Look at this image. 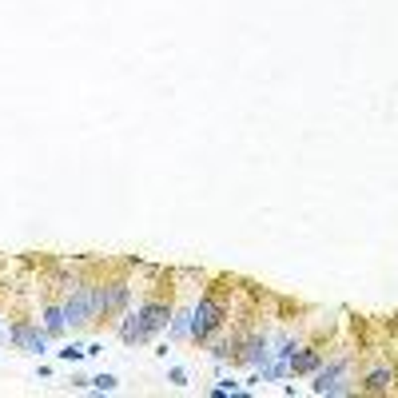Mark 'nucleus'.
Wrapping results in <instances>:
<instances>
[{"label":"nucleus","mask_w":398,"mask_h":398,"mask_svg":"<svg viewBox=\"0 0 398 398\" xmlns=\"http://www.w3.org/2000/svg\"><path fill=\"white\" fill-rule=\"evenodd\" d=\"M315 382H311V394H327V398H338V394H350L355 390V378H350V350L335 358H323V367L315 370Z\"/></svg>","instance_id":"nucleus-5"},{"label":"nucleus","mask_w":398,"mask_h":398,"mask_svg":"<svg viewBox=\"0 0 398 398\" xmlns=\"http://www.w3.org/2000/svg\"><path fill=\"white\" fill-rule=\"evenodd\" d=\"M227 315H231L227 295L219 287H208L191 303V343H195V347H208L211 338L227 327Z\"/></svg>","instance_id":"nucleus-2"},{"label":"nucleus","mask_w":398,"mask_h":398,"mask_svg":"<svg viewBox=\"0 0 398 398\" xmlns=\"http://www.w3.org/2000/svg\"><path fill=\"white\" fill-rule=\"evenodd\" d=\"M9 343L24 355H48L52 335L44 330L40 318H16V323H9Z\"/></svg>","instance_id":"nucleus-6"},{"label":"nucleus","mask_w":398,"mask_h":398,"mask_svg":"<svg viewBox=\"0 0 398 398\" xmlns=\"http://www.w3.org/2000/svg\"><path fill=\"white\" fill-rule=\"evenodd\" d=\"M40 323L48 330L52 338H60L68 330V318H64V307H60V298H44V307H40Z\"/></svg>","instance_id":"nucleus-9"},{"label":"nucleus","mask_w":398,"mask_h":398,"mask_svg":"<svg viewBox=\"0 0 398 398\" xmlns=\"http://www.w3.org/2000/svg\"><path fill=\"white\" fill-rule=\"evenodd\" d=\"M171 311H176V295H171V291H168V295H163V291L148 295L136 311L128 307L124 315L116 318L119 343H128V347H148V343H156L159 335H168Z\"/></svg>","instance_id":"nucleus-1"},{"label":"nucleus","mask_w":398,"mask_h":398,"mask_svg":"<svg viewBox=\"0 0 398 398\" xmlns=\"http://www.w3.org/2000/svg\"><path fill=\"white\" fill-rule=\"evenodd\" d=\"M56 355L64 358V362H80V358H88V347H84V343H68V347L56 350Z\"/></svg>","instance_id":"nucleus-12"},{"label":"nucleus","mask_w":398,"mask_h":398,"mask_svg":"<svg viewBox=\"0 0 398 398\" xmlns=\"http://www.w3.org/2000/svg\"><path fill=\"white\" fill-rule=\"evenodd\" d=\"M92 390H100V394H112V390H119V378L116 375H96V378H92Z\"/></svg>","instance_id":"nucleus-11"},{"label":"nucleus","mask_w":398,"mask_h":398,"mask_svg":"<svg viewBox=\"0 0 398 398\" xmlns=\"http://www.w3.org/2000/svg\"><path fill=\"white\" fill-rule=\"evenodd\" d=\"M168 343H191V307H176V311H171Z\"/></svg>","instance_id":"nucleus-10"},{"label":"nucleus","mask_w":398,"mask_h":398,"mask_svg":"<svg viewBox=\"0 0 398 398\" xmlns=\"http://www.w3.org/2000/svg\"><path fill=\"white\" fill-rule=\"evenodd\" d=\"M0 335H4V311H0Z\"/></svg>","instance_id":"nucleus-15"},{"label":"nucleus","mask_w":398,"mask_h":398,"mask_svg":"<svg viewBox=\"0 0 398 398\" xmlns=\"http://www.w3.org/2000/svg\"><path fill=\"white\" fill-rule=\"evenodd\" d=\"M168 382H171V387H188V370H183V367H171L168 370Z\"/></svg>","instance_id":"nucleus-13"},{"label":"nucleus","mask_w":398,"mask_h":398,"mask_svg":"<svg viewBox=\"0 0 398 398\" xmlns=\"http://www.w3.org/2000/svg\"><path fill=\"white\" fill-rule=\"evenodd\" d=\"M128 307H131V279L128 275L92 279V311H96V323H116Z\"/></svg>","instance_id":"nucleus-3"},{"label":"nucleus","mask_w":398,"mask_h":398,"mask_svg":"<svg viewBox=\"0 0 398 398\" xmlns=\"http://www.w3.org/2000/svg\"><path fill=\"white\" fill-rule=\"evenodd\" d=\"M358 390H362V394H390V390H398V367L394 362H375V367H367L358 375Z\"/></svg>","instance_id":"nucleus-7"},{"label":"nucleus","mask_w":398,"mask_h":398,"mask_svg":"<svg viewBox=\"0 0 398 398\" xmlns=\"http://www.w3.org/2000/svg\"><path fill=\"white\" fill-rule=\"evenodd\" d=\"M72 387H76V390H84V387H92V378H84V375H72Z\"/></svg>","instance_id":"nucleus-14"},{"label":"nucleus","mask_w":398,"mask_h":398,"mask_svg":"<svg viewBox=\"0 0 398 398\" xmlns=\"http://www.w3.org/2000/svg\"><path fill=\"white\" fill-rule=\"evenodd\" d=\"M323 358H327V350H323V347H315V343L307 347V343H303V347L295 350V358H291V375H295V378H311L318 367H323Z\"/></svg>","instance_id":"nucleus-8"},{"label":"nucleus","mask_w":398,"mask_h":398,"mask_svg":"<svg viewBox=\"0 0 398 398\" xmlns=\"http://www.w3.org/2000/svg\"><path fill=\"white\" fill-rule=\"evenodd\" d=\"M60 307L68 318V330H84L96 323V311H92V279H68L60 287Z\"/></svg>","instance_id":"nucleus-4"}]
</instances>
